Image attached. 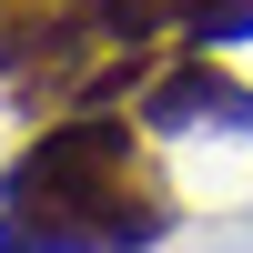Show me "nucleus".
<instances>
[{
  "instance_id": "nucleus-1",
  "label": "nucleus",
  "mask_w": 253,
  "mask_h": 253,
  "mask_svg": "<svg viewBox=\"0 0 253 253\" xmlns=\"http://www.w3.org/2000/svg\"><path fill=\"white\" fill-rule=\"evenodd\" d=\"M162 233L172 182L132 112H61L0 162V253H152Z\"/></svg>"
},
{
  "instance_id": "nucleus-2",
  "label": "nucleus",
  "mask_w": 253,
  "mask_h": 253,
  "mask_svg": "<svg viewBox=\"0 0 253 253\" xmlns=\"http://www.w3.org/2000/svg\"><path fill=\"white\" fill-rule=\"evenodd\" d=\"M132 122L142 132H253V81L233 71L223 51H162L132 91Z\"/></svg>"
}]
</instances>
